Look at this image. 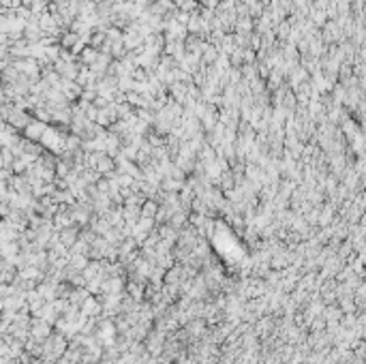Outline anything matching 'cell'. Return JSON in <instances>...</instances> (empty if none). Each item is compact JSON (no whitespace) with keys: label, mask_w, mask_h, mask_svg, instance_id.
<instances>
[{"label":"cell","mask_w":366,"mask_h":364,"mask_svg":"<svg viewBox=\"0 0 366 364\" xmlns=\"http://www.w3.org/2000/svg\"><path fill=\"white\" fill-rule=\"evenodd\" d=\"M26 135H28L30 139H41V137H43V127H37V124H30V127L26 129Z\"/></svg>","instance_id":"obj_1"}]
</instances>
